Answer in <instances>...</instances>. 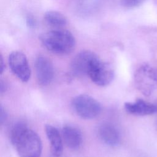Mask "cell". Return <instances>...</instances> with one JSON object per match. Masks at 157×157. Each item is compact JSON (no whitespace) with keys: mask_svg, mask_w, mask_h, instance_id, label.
I'll return each instance as SVG.
<instances>
[{"mask_svg":"<svg viewBox=\"0 0 157 157\" xmlns=\"http://www.w3.org/2000/svg\"><path fill=\"white\" fill-rule=\"evenodd\" d=\"M19 157H40L42 144L39 135L28 127L10 136Z\"/></svg>","mask_w":157,"mask_h":157,"instance_id":"6da1fadb","label":"cell"},{"mask_svg":"<svg viewBox=\"0 0 157 157\" xmlns=\"http://www.w3.org/2000/svg\"><path fill=\"white\" fill-rule=\"evenodd\" d=\"M40 40L46 49L57 55L69 54L75 46V39L72 34L60 28L44 33Z\"/></svg>","mask_w":157,"mask_h":157,"instance_id":"7a4b0ae2","label":"cell"},{"mask_svg":"<svg viewBox=\"0 0 157 157\" xmlns=\"http://www.w3.org/2000/svg\"><path fill=\"white\" fill-rule=\"evenodd\" d=\"M134 80L137 89L148 96L157 88V69L148 64H143L135 72Z\"/></svg>","mask_w":157,"mask_h":157,"instance_id":"3957f363","label":"cell"},{"mask_svg":"<svg viewBox=\"0 0 157 157\" xmlns=\"http://www.w3.org/2000/svg\"><path fill=\"white\" fill-rule=\"evenodd\" d=\"M72 107L80 117L90 120L98 117L102 110L101 104L93 97L80 94L73 98Z\"/></svg>","mask_w":157,"mask_h":157,"instance_id":"277c9868","label":"cell"},{"mask_svg":"<svg viewBox=\"0 0 157 157\" xmlns=\"http://www.w3.org/2000/svg\"><path fill=\"white\" fill-rule=\"evenodd\" d=\"M99 58L98 56L91 51H81L72 60L71 64L72 74L75 77L88 76L93 66Z\"/></svg>","mask_w":157,"mask_h":157,"instance_id":"5b68a950","label":"cell"},{"mask_svg":"<svg viewBox=\"0 0 157 157\" xmlns=\"http://www.w3.org/2000/svg\"><path fill=\"white\" fill-rule=\"evenodd\" d=\"M9 65L13 74L23 82L29 80L31 69L26 55L18 51L12 52L9 56Z\"/></svg>","mask_w":157,"mask_h":157,"instance_id":"8992f818","label":"cell"},{"mask_svg":"<svg viewBox=\"0 0 157 157\" xmlns=\"http://www.w3.org/2000/svg\"><path fill=\"white\" fill-rule=\"evenodd\" d=\"M88 77L96 85L104 86L112 82L114 72L109 64L99 58L93 66Z\"/></svg>","mask_w":157,"mask_h":157,"instance_id":"52a82bcc","label":"cell"},{"mask_svg":"<svg viewBox=\"0 0 157 157\" xmlns=\"http://www.w3.org/2000/svg\"><path fill=\"white\" fill-rule=\"evenodd\" d=\"M37 80L39 85L46 86L50 84L54 77V67L50 60L45 56H39L34 62Z\"/></svg>","mask_w":157,"mask_h":157,"instance_id":"ba28073f","label":"cell"},{"mask_svg":"<svg viewBox=\"0 0 157 157\" xmlns=\"http://www.w3.org/2000/svg\"><path fill=\"white\" fill-rule=\"evenodd\" d=\"M97 131L99 139L106 145L115 147L120 143V132L117 127L113 124L109 122H104L98 126Z\"/></svg>","mask_w":157,"mask_h":157,"instance_id":"9c48e42d","label":"cell"},{"mask_svg":"<svg viewBox=\"0 0 157 157\" xmlns=\"http://www.w3.org/2000/svg\"><path fill=\"white\" fill-rule=\"evenodd\" d=\"M125 110L129 114L134 115H148L157 112V105L138 99L134 102H126L124 105Z\"/></svg>","mask_w":157,"mask_h":157,"instance_id":"30bf717a","label":"cell"},{"mask_svg":"<svg viewBox=\"0 0 157 157\" xmlns=\"http://www.w3.org/2000/svg\"><path fill=\"white\" fill-rule=\"evenodd\" d=\"M61 136L65 145L71 150H78L82 145L83 137L81 131L71 125L63 126Z\"/></svg>","mask_w":157,"mask_h":157,"instance_id":"8fae6325","label":"cell"},{"mask_svg":"<svg viewBox=\"0 0 157 157\" xmlns=\"http://www.w3.org/2000/svg\"><path fill=\"white\" fill-rule=\"evenodd\" d=\"M45 131L50 142L52 153L55 157L60 156L63 150L62 136L58 129L51 124H46Z\"/></svg>","mask_w":157,"mask_h":157,"instance_id":"7c38bea8","label":"cell"},{"mask_svg":"<svg viewBox=\"0 0 157 157\" xmlns=\"http://www.w3.org/2000/svg\"><path fill=\"white\" fill-rule=\"evenodd\" d=\"M44 19L49 26L56 29L61 28L67 23V19L64 15L55 10H49L45 12Z\"/></svg>","mask_w":157,"mask_h":157,"instance_id":"4fadbf2b","label":"cell"},{"mask_svg":"<svg viewBox=\"0 0 157 157\" xmlns=\"http://www.w3.org/2000/svg\"><path fill=\"white\" fill-rule=\"evenodd\" d=\"M145 0H120L121 4L128 8L135 7L141 4Z\"/></svg>","mask_w":157,"mask_h":157,"instance_id":"5bb4252c","label":"cell"},{"mask_svg":"<svg viewBox=\"0 0 157 157\" xmlns=\"http://www.w3.org/2000/svg\"><path fill=\"white\" fill-rule=\"evenodd\" d=\"M7 118V113L6 109L1 105L0 107V123L1 124H3Z\"/></svg>","mask_w":157,"mask_h":157,"instance_id":"9a60e30c","label":"cell"},{"mask_svg":"<svg viewBox=\"0 0 157 157\" xmlns=\"http://www.w3.org/2000/svg\"><path fill=\"white\" fill-rule=\"evenodd\" d=\"M26 24L29 28H33L36 25V21L34 18L30 15H28L26 17Z\"/></svg>","mask_w":157,"mask_h":157,"instance_id":"2e32d148","label":"cell"},{"mask_svg":"<svg viewBox=\"0 0 157 157\" xmlns=\"http://www.w3.org/2000/svg\"><path fill=\"white\" fill-rule=\"evenodd\" d=\"M7 86L6 83L5 82H4L3 80H1L0 82V92H1V93L5 92L7 90Z\"/></svg>","mask_w":157,"mask_h":157,"instance_id":"e0dca14e","label":"cell"},{"mask_svg":"<svg viewBox=\"0 0 157 157\" xmlns=\"http://www.w3.org/2000/svg\"><path fill=\"white\" fill-rule=\"evenodd\" d=\"M4 69H5V64H4L2 56H1V57H0V73H1V74H2V72L4 71Z\"/></svg>","mask_w":157,"mask_h":157,"instance_id":"ac0fdd59","label":"cell"},{"mask_svg":"<svg viewBox=\"0 0 157 157\" xmlns=\"http://www.w3.org/2000/svg\"><path fill=\"white\" fill-rule=\"evenodd\" d=\"M156 105H157V104H156Z\"/></svg>","mask_w":157,"mask_h":157,"instance_id":"d6986e66","label":"cell"}]
</instances>
